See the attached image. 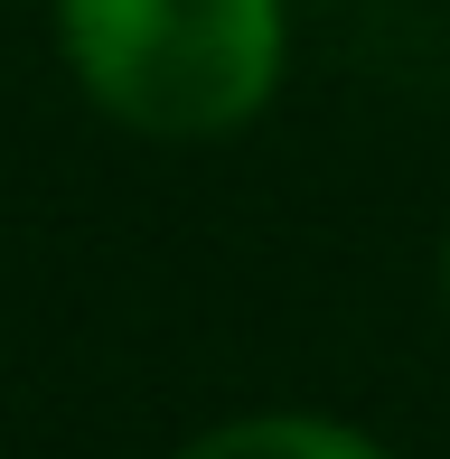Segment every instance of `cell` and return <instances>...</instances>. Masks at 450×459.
<instances>
[{
  "instance_id": "cell-1",
  "label": "cell",
  "mask_w": 450,
  "mask_h": 459,
  "mask_svg": "<svg viewBox=\"0 0 450 459\" xmlns=\"http://www.w3.org/2000/svg\"><path fill=\"white\" fill-rule=\"evenodd\" d=\"M56 56L122 132L225 141L291 75V0H56Z\"/></svg>"
},
{
  "instance_id": "cell-3",
  "label": "cell",
  "mask_w": 450,
  "mask_h": 459,
  "mask_svg": "<svg viewBox=\"0 0 450 459\" xmlns=\"http://www.w3.org/2000/svg\"><path fill=\"white\" fill-rule=\"evenodd\" d=\"M441 300H450V244H441Z\"/></svg>"
},
{
  "instance_id": "cell-2",
  "label": "cell",
  "mask_w": 450,
  "mask_h": 459,
  "mask_svg": "<svg viewBox=\"0 0 450 459\" xmlns=\"http://www.w3.org/2000/svg\"><path fill=\"white\" fill-rule=\"evenodd\" d=\"M178 459H394V450L338 412H235L178 441Z\"/></svg>"
}]
</instances>
